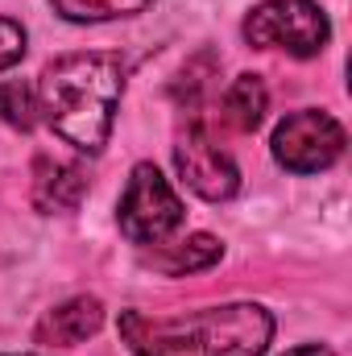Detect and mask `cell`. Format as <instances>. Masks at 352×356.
Here are the masks:
<instances>
[{
	"instance_id": "6da1fadb",
	"label": "cell",
	"mask_w": 352,
	"mask_h": 356,
	"mask_svg": "<svg viewBox=\"0 0 352 356\" xmlns=\"http://www.w3.org/2000/svg\"><path fill=\"white\" fill-rule=\"evenodd\" d=\"M38 116L79 154L108 145L116 104L125 95V63L116 54H67L38 79Z\"/></svg>"
},
{
	"instance_id": "7a4b0ae2",
	"label": "cell",
	"mask_w": 352,
	"mask_h": 356,
	"mask_svg": "<svg viewBox=\"0 0 352 356\" xmlns=\"http://www.w3.org/2000/svg\"><path fill=\"white\" fill-rule=\"evenodd\" d=\"M120 336L133 356H262L273 340V315L257 302H224L175 319L125 311Z\"/></svg>"
},
{
	"instance_id": "3957f363",
	"label": "cell",
	"mask_w": 352,
	"mask_h": 356,
	"mask_svg": "<svg viewBox=\"0 0 352 356\" xmlns=\"http://www.w3.org/2000/svg\"><path fill=\"white\" fill-rule=\"evenodd\" d=\"M116 220H120V232L133 245H145V249L154 245L158 249L182 228V199L154 162H137L125 195H120Z\"/></svg>"
},
{
	"instance_id": "277c9868",
	"label": "cell",
	"mask_w": 352,
	"mask_h": 356,
	"mask_svg": "<svg viewBox=\"0 0 352 356\" xmlns=\"http://www.w3.org/2000/svg\"><path fill=\"white\" fill-rule=\"evenodd\" d=\"M332 38L328 13L315 0H262L245 17V42L257 50H286L294 58H315Z\"/></svg>"
},
{
	"instance_id": "5b68a950",
	"label": "cell",
	"mask_w": 352,
	"mask_h": 356,
	"mask_svg": "<svg viewBox=\"0 0 352 356\" xmlns=\"http://www.w3.org/2000/svg\"><path fill=\"white\" fill-rule=\"evenodd\" d=\"M273 162L290 175H319L328 166L340 162L344 154V129L332 112L319 108H303L294 116H286L273 129Z\"/></svg>"
},
{
	"instance_id": "8992f818",
	"label": "cell",
	"mask_w": 352,
	"mask_h": 356,
	"mask_svg": "<svg viewBox=\"0 0 352 356\" xmlns=\"http://www.w3.org/2000/svg\"><path fill=\"white\" fill-rule=\"evenodd\" d=\"M175 166L186 191H195L207 203H224L241 191V170L237 162L211 141L203 124H186L175 141Z\"/></svg>"
},
{
	"instance_id": "52a82bcc",
	"label": "cell",
	"mask_w": 352,
	"mask_h": 356,
	"mask_svg": "<svg viewBox=\"0 0 352 356\" xmlns=\"http://www.w3.org/2000/svg\"><path fill=\"white\" fill-rule=\"evenodd\" d=\"M99 327H104V302L79 294V298H67V302H58L54 311H46L33 336H38V344L75 348V344H83L88 336H95Z\"/></svg>"
},
{
	"instance_id": "ba28073f",
	"label": "cell",
	"mask_w": 352,
	"mask_h": 356,
	"mask_svg": "<svg viewBox=\"0 0 352 356\" xmlns=\"http://www.w3.org/2000/svg\"><path fill=\"white\" fill-rule=\"evenodd\" d=\"M88 195V175L71 162H50L42 158L33 170V203L42 211H75L79 199Z\"/></svg>"
},
{
	"instance_id": "9c48e42d",
	"label": "cell",
	"mask_w": 352,
	"mask_h": 356,
	"mask_svg": "<svg viewBox=\"0 0 352 356\" xmlns=\"http://www.w3.org/2000/svg\"><path fill=\"white\" fill-rule=\"evenodd\" d=\"M265 108H269V91L262 75H237L232 88L224 91V120L237 133H253L265 120Z\"/></svg>"
},
{
	"instance_id": "30bf717a",
	"label": "cell",
	"mask_w": 352,
	"mask_h": 356,
	"mask_svg": "<svg viewBox=\"0 0 352 356\" xmlns=\"http://www.w3.org/2000/svg\"><path fill=\"white\" fill-rule=\"evenodd\" d=\"M220 241L216 236H186V241H178V245H162V249H154L150 253V266H158L162 273H191V269H207L211 261H220Z\"/></svg>"
},
{
	"instance_id": "8fae6325",
	"label": "cell",
	"mask_w": 352,
	"mask_h": 356,
	"mask_svg": "<svg viewBox=\"0 0 352 356\" xmlns=\"http://www.w3.org/2000/svg\"><path fill=\"white\" fill-rule=\"evenodd\" d=\"M58 17L79 21V25H95V21H116V17H137L145 13L154 0H50Z\"/></svg>"
},
{
	"instance_id": "7c38bea8",
	"label": "cell",
	"mask_w": 352,
	"mask_h": 356,
	"mask_svg": "<svg viewBox=\"0 0 352 356\" xmlns=\"http://www.w3.org/2000/svg\"><path fill=\"white\" fill-rule=\"evenodd\" d=\"M0 116H4V124L29 133L38 124V91L29 83H21V79L0 83Z\"/></svg>"
},
{
	"instance_id": "4fadbf2b",
	"label": "cell",
	"mask_w": 352,
	"mask_h": 356,
	"mask_svg": "<svg viewBox=\"0 0 352 356\" xmlns=\"http://www.w3.org/2000/svg\"><path fill=\"white\" fill-rule=\"evenodd\" d=\"M25 58V29L8 17H0V71L17 67Z\"/></svg>"
},
{
	"instance_id": "5bb4252c",
	"label": "cell",
	"mask_w": 352,
	"mask_h": 356,
	"mask_svg": "<svg viewBox=\"0 0 352 356\" xmlns=\"http://www.w3.org/2000/svg\"><path fill=\"white\" fill-rule=\"evenodd\" d=\"M286 356H332V348H323V344H303V348H290Z\"/></svg>"
}]
</instances>
